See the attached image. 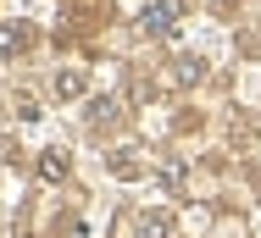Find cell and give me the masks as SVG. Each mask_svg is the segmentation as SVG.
Masks as SVG:
<instances>
[{"label": "cell", "instance_id": "cell-5", "mask_svg": "<svg viewBox=\"0 0 261 238\" xmlns=\"http://www.w3.org/2000/svg\"><path fill=\"white\" fill-rule=\"evenodd\" d=\"M39 172L56 183V177H67V161H61V155H45V161H39Z\"/></svg>", "mask_w": 261, "mask_h": 238}, {"label": "cell", "instance_id": "cell-4", "mask_svg": "<svg viewBox=\"0 0 261 238\" xmlns=\"http://www.w3.org/2000/svg\"><path fill=\"white\" fill-rule=\"evenodd\" d=\"M139 233H145V238H172V222H167V216H145Z\"/></svg>", "mask_w": 261, "mask_h": 238}, {"label": "cell", "instance_id": "cell-2", "mask_svg": "<svg viewBox=\"0 0 261 238\" xmlns=\"http://www.w3.org/2000/svg\"><path fill=\"white\" fill-rule=\"evenodd\" d=\"M34 45V34H28V28H17V22H11V28H0V50H28Z\"/></svg>", "mask_w": 261, "mask_h": 238}, {"label": "cell", "instance_id": "cell-3", "mask_svg": "<svg viewBox=\"0 0 261 238\" xmlns=\"http://www.w3.org/2000/svg\"><path fill=\"white\" fill-rule=\"evenodd\" d=\"M56 95H61V100L84 95V72H61V78H56Z\"/></svg>", "mask_w": 261, "mask_h": 238}, {"label": "cell", "instance_id": "cell-1", "mask_svg": "<svg viewBox=\"0 0 261 238\" xmlns=\"http://www.w3.org/2000/svg\"><path fill=\"white\" fill-rule=\"evenodd\" d=\"M178 17H184V0H150L139 22H145V34L167 39V34H178Z\"/></svg>", "mask_w": 261, "mask_h": 238}]
</instances>
